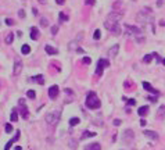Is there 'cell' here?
<instances>
[{
  "instance_id": "cell-1",
  "label": "cell",
  "mask_w": 165,
  "mask_h": 150,
  "mask_svg": "<svg viewBox=\"0 0 165 150\" xmlns=\"http://www.w3.org/2000/svg\"><path fill=\"white\" fill-rule=\"evenodd\" d=\"M100 106H101V103L98 100L97 94H96L94 92H89L88 96H86V107L90 108V110H96V108H98Z\"/></svg>"
},
{
  "instance_id": "cell-2",
  "label": "cell",
  "mask_w": 165,
  "mask_h": 150,
  "mask_svg": "<svg viewBox=\"0 0 165 150\" xmlns=\"http://www.w3.org/2000/svg\"><path fill=\"white\" fill-rule=\"evenodd\" d=\"M46 122L51 126H56L57 122L60 121V111H53V113H49L46 114Z\"/></svg>"
},
{
  "instance_id": "cell-3",
  "label": "cell",
  "mask_w": 165,
  "mask_h": 150,
  "mask_svg": "<svg viewBox=\"0 0 165 150\" xmlns=\"http://www.w3.org/2000/svg\"><path fill=\"white\" fill-rule=\"evenodd\" d=\"M125 32H126V35H135L136 38L141 36V29L133 27V25H125Z\"/></svg>"
},
{
  "instance_id": "cell-4",
  "label": "cell",
  "mask_w": 165,
  "mask_h": 150,
  "mask_svg": "<svg viewBox=\"0 0 165 150\" xmlns=\"http://www.w3.org/2000/svg\"><path fill=\"white\" fill-rule=\"evenodd\" d=\"M108 65H110L108 60L100 59V60H98V63H97V68H96V74H97V75H101V74H103V70H104V68H107Z\"/></svg>"
},
{
  "instance_id": "cell-5",
  "label": "cell",
  "mask_w": 165,
  "mask_h": 150,
  "mask_svg": "<svg viewBox=\"0 0 165 150\" xmlns=\"http://www.w3.org/2000/svg\"><path fill=\"white\" fill-rule=\"evenodd\" d=\"M58 92H60V89H58V86H57V85L50 86L49 88V97L50 99H56L57 96H58Z\"/></svg>"
},
{
  "instance_id": "cell-6",
  "label": "cell",
  "mask_w": 165,
  "mask_h": 150,
  "mask_svg": "<svg viewBox=\"0 0 165 150\" xmlns=\"http://www.w3.org/2000/svg\"><path fill=\"white\" fill-rule=\"evenodd\" d=\"M133 138H135V133H133V131H132V129H126V131L123 132V140H125L126 143L132 142V140H133Z\"/></svg>"
},
{
  "instance_id": "cell-7",
  "label": "cell",
  "mask_w": 165,
  "mask_h": 150,
  "mask_svg": "<svg viewBox=\"0 0 165 150\" xmlns=\"http://www.w3.org/2000/svg\"><path fill=\"white\" fill-rule=\"evenodd\" d=\"M20 107H21V115H22V118L26 120V118H28V108L25 107V100H24V99H20Z\"/></svg>"
},
{
  "instance_id": "cell-8",
  "label": "cell",
  "mask_w": 165,
  "mask_h": 150,
  "mask_svg": "<svg viewBox=\"0 0 165 150\" xmlns=\"http://www.w3.org/2000/svg\"><path fill=\"white\" fill-rule=\"evenodd\" d=\"M123 14H121V13H117V11H113V13H110V15L107 17V20H111V21L114 22H118L122 18Z\"/></svg>"
},
{
  "instance_id": "cell-9",
  "label": "cell",
  "mask_w": 165,
  "mask_h": 150,
  "mask_svg": "<svg viewBox=\"0 0 165 150\" xmlns=\"http://www.w3.org/2000/svg\"><path fill=\"white\" fill-rule=\"evenodd\" d=\"M21 71H22V61L20 59H17L14 63V75H20Z\"/></svg>"
},
{
  "instance_id": "cell-10",
  "label": "cell",
  "mask_w": 165,
  "mask_h": 150,
  "mask_svg": "<svg viewBox=\"0 0 165 150\" xmlns=\"http://www.w3.org/2000/svg\"><path fill=\"white\" fill-rule=\"evenodd\" d=\"M113 8H114V11L121 13V14H123V11H125V7H123L122 1H115V3L113 4Z\"/></svg>"
},
{
  "instance_id": "cell-11",
  "label": "cell",
  "mask_w": 165,
  "mask_h": 150,
  "mask_svg": "<svg viewBox=\"0 0 165 150\" xmlns=\"http://www.w3.org/2000/svg\"><path fill=\"white\" fill-rule=\"evenodd\" d=\"M144 136H147L148 139H153V140H157L158 139V133L154 132V131H144Z\"/></svg>"
},
{
  "instance_id": "cell-12",
  "label": "cell",
  "mask_w": 165,
  "mask_h": 150,
  "mask_svg": "<svg viewBox=\"0 0 165 150\" xmlns=\"http://www.w3.org/2000/svg\"><path fill=\"white\" fill-rule=\"evenodd\" d=\"M143 88L146 89V90H148L150 93H154L155 96H157V94H160V92H158V90H155V89H154L153 86H151V85L148 84V82H143Z\"/></svg>"
},
{
  "instance_id": "cell-13",
  "label": "cell",
  "mask_w": 165,
  "mask_h": 150,
  "mask_svg": "<svg viewBox=\"0 0 165 150\" xmlns=\"http://www.w3.org/2000/svg\"><path fill=\"white\" fill-rule=\"evenodd\" d=\"M18 139H20V131H17V135H15V136H14V138H13L11 140H8V142L6 143V146H4V150H10L11 145H13V143H14L15 140H18Z\"/></svg>"
},
{
  "instance_id": "cell-14",
  "label": "cell",
  "mask_w": 165,
  "mask_h": 150,
  "mask_svg": "<svg viewBox=\"0 0 165 150\" xmlns=\"http://www.w3.org/2000/svg\"><path fill=\"white\" fill-rule=\"evenodd\" d=\"M118 52H119V45H114L113 47L108 50V56L110 57H115L117 54H118Z\"/></svg>"
},
{
  "instance_id": "cell-15",
  "label": "cell",
  "mask_w": 165,
  "mask_h": 150,
  "mask_svg": "<svg viewBox=\"0 0 165 150\" xmlns=\"http://www.w3.org/2000/svg\"><path fill=\"white\" fill-rule=\"evenodd\" d=\"M39 38V31L36 27H32L31 28V39L32 40H36V39Z\"/></svg>"
},
{
  "instance_id": "cell-16",
  "label": "cell",
  "mask_w": 165,
  "mask_h": 150,
  "mask_svg": "<svg viewBox=\"0 0 165 150\" xmlns=\"http://www.w3.org/2000/svg\"><path fill=\"white\" fill-rule=\"evenodd\" d=\"M45 50L47 54H57V53H58V50H57L56 47H53V46H50V45H46Z\"/></svg>"
},
{
  "instance_id": "cell-17",
  "label": "cell",
  "mask_w": 165,
  "mask_h": 150,
  "mask_svg": "<svg viewBox=\"0 0 165 150\" xmlns=\"http://www.w3.org/2000/svg\"><path fill=\"white\" fill-rule=\"evenodd\" d=\"M85 150H101V146H100V143H92L85 147Z\"/></svg>"
},
{
  "instance_id": "cell-18",
  "label": "cell",
  "mask_w": 165,
  "mask_h": 150,
  "mask_svg": "<svg viewBox=\"0 0 165 150\" xmlns=\"http://www.w3.org/2000/svg\"><path fill=\"white\" fill-rule=\"evenodd\" d=\"M148 113V107L147 106H143V107H139V110H137V114L140 115V117H144V115Z\"/></svg>"
},
{
  "instance_id": "cell-19",
  "label": "cell",
  "mask_w": 165,
  "mask_h": 150,
  "mask_svg": "<svg viewBox=\"0 0 165 150\" xmlns=\"http://www.w3.org/2000/svg\"><path fill=\"white\" fill-rule=\"evenodd\" d=\"M92 136H96L94 132H90V131H85L82 133V139H86V138H92Z\"/></svg>"
},
{
  "instance_id": "cell-20",
  "label": "cell",
  "mask_w": 165,
  "mask_h": 150,
  "mask_svg": "<svg viewBox=\"0 0 165 150\" xmlns=\"http://www.w3.org/2000/svg\"><path fill=\"white\" fill-rule=\"evenodd\" d=\"M10 120H11L13 122H15V121L18 120V111L15 110V108L13 110V113H11V115H10Z\"/></svg>"
},
{
  "instance_id": "cell-21",
  "label": "cell",
  "mask_w": 165,
  "mask_h": 150,
  "mask_svg": "<svg viewBox=\"0 0 165 150\" xmlns=\"http://www.w3.org/2000/svg\"><path fill=\"white\" fill-rule=\"evenodd\" d=\"M158 117L160 118H165V106H161L158 108Z\"/></svg>"
},
{
  "instance_id": "cell-22",
  "label": "cell",
  "mask_w": 165,
  "mask_h": 150,
  "mask_svg": "<svg viewBox=\"0 0 165 150\" xmlns=\"http://www.w3.org/2000/svg\"><path fill=\"white\" fill-rule=\"evenodd\" d=\"M33 81H35V82H38V84H40V85L45 84V78H43V75H38V77H33Z\"/></svg>"
},
{
  "instance_id": "cell-23",
  "label": "cell",
  "mask_w": 165,
  "mask_h": 150,
  "mask_svg": "<svg viewBox=\"0 0 165 150\" xmlns=\"http://www.w3.org/2000/svg\"><path fill=\"white\" fill-rule=\"evenodd\" d=\"M13 40H14V33H8L7 38H6V43H7V45H11Z\"/></svg>"
},
{
  "instance_id": "cell-24",
  "label": "cell",
  "mask_w": 165,
  "mask_h": 150,
  "mask_svg": "<svg viewBox=\"0 0 165 150\" xmlns=\"http://www.w3.org/2000/svg\"><path fill=\"white\" fill-rule=\"evenodd\" d=\"M22 54H28V53H31V47H29L28 45H24L22 46V49H21Z\"/></svg>"
},
{
  "instance_id": "cell-25",
  "label": "cell",
  "mask_w": 165,
  "mask_h": 150,
  "mask_svg": "<svg viewBox=\"0 0 165 150\" xmlns=\"http://www.w3.org/2000/svg\"><path fill=\"white\" fill-rule=\"evenodd\" d=\"M78 124H79V118H76V117H74V118L70 120V125L71 126H75V125H78Z\"/></svg>"
},
{
  "instance_id": "cell-26",
  "label": "cell",
  "mask_w": 165,
  "mask_h": 150,
  "mask_svg": "<svg viewBox=\"0 0 165 150\" xmlns=\"http://www.w3.org/2000/svg\"><path fill=\"white\" fill-rule=\"evenodd\" d=\"M111 32H113L114 35H119V33H121V29H119V25L117 24V25H115V27H114V28H113V29H111Z\"/></svg>"
},
{
  "instance_id": "cell-27",
  "label": "cell",
  "mask_w": 165,
  "mask_h": 150,
  "mask_svg": "<svg viewBox=\"0 0 165 150\" xmlns=\"http://www.w3.org/2000/svg\"><path fill=\"white\" fill-rule=\"evenodd\" d=\"M58 21H68V17L65 14H64V13H60V15H58Z\"/></svg>"
},
{
  "instance_id": "cell-28",
  "label": "cell",
  "mask_w": 165,
  "mask_h": 150,
  "mask_svg": "<svg viewBox=\"0 0 165 150\" xmlns=\"http://www.w3.org/2000/svg\"><path fill=\"white\" fill-rule=\"evenodd\" d=\"M26 96H28L29 99H35L36 97V93H35V90H28V92H26Z\"/></svg>"
},
{
  "instance_id": "cell-29",
  "label": "cell",
  "mask_w": 165,
  "mask_h": 150,
  "mask_svg": "<svg viewBox=\"0 0 165 150\" xmlns=\"http://www.w3.org/2000/svg\"><path fill=\"white\" fill-rule=\"evenodd\" d=\"M100 36H101V32H100V29H96V31H94V35H93V38H94L96 40H98V39H100Z\"/></svg>"
},
{
  "instance_id": "cell-30",
  "label": "cell",
  "mask_w": 165,
  "mask_h": 150,
  "mask_svg": "<svg viewBox=\"0 0 165 150\" xmlns=\"http://www.w3.org/2000/svg\"><path fill=\"white\" fill-rule=\"evenodd\" d=\"M151 59H153V54H146L144 59H143V61H144V63H150Z\"/></svg>"
},
{
  "instance_id": "cell-31",
  "label": "cell",
  "mask_w": 165,
  "mask_h": 150,
  "mask_svg": "<svg viewBox=\"0 0 165 150\" xmlns=\"http://www.w3.org/2000/svg\"><path fill=\"white\" fill-rule=\"evenodd\" d=\"M47 24H49V22H47V18L43 17L42 20H40V25H42V27H47Z\"/></svg>"
},
{
  "instance_id": "cell-32",
  "label": "cell",
  "mask_w": 165,
  "mask_h": 150,
  "mask_svg": "<svg viewBox=\"0 0 165 150\" xmlns=\"http://www.w3.org/2000/svg\"><path fill=\"white\" fill-rule=\"evenodd\" d=\"M70 146L72 147V149H76V140L71 139V140H70Z\"/></svg>"
},
{
  "instance_id": "cell-33",
  "label": "cell",
  "mask_w": 165,
  "mask_h": 150,
  "mask_svg": "<svg viewBox=\"0 0 165 150\" xmlns=\"http://www.w3.org/2000/svg\"><path fill=\"white\" fill-rule=\"evenodd\" d=\"M11 131H13V126H11L10 124H6V132H7V133H11Z\"/></svg>"
},
{
  "instance_id": "cell-34",
  "label": "cell",
  "mask_w": 165,
  "mask_h": 150,
  "mask_svg": "<svg viewBox=\"0 0 165 150\" xmlns=\"http://www.w3.org/2000/svg\"><path fill=\"white\" fill-rule=\"evenodd\" d=\"M57 31H58V27H57V25L51 27V33H53V35H56V33H57Z\"/></svg>"
},
{
  "instance_id": "cell-35",
  "label": "cell",
  "mask_w": 165,
  "mask_h": 150,
  "mask_svg": "<svg viewBox=\"0 0 165 150\" xmlns=\"http://www.w3.org/2000/svg\"><path fill=\"white\" fill-rule=\"evenodd\" d=\"M6 24H7V25H10V27H11V25H14V21H13L11 18H6Z\"/></svg>"
},
{
  "instance_id": "cell-36",
  "label": "cell",
  "mask_w": 165,
  "mask_h": 150,
  "mask_svg": "<svg viewBox=\"0 0 165 150\" xmlns=\"http://www.w3.org/2000/svg\"><path fill=\"white\" fill-rule=\"evenodd\" d=\"M90 61H92L90 57H83V63L85 64H90Z\"/></svg>"
},
{
  "instance_id": "cell-37",
  "label": "cell",
  "mask_w": 165,
  "mask_h": 150,
  "mask_svg": "<svg viewBox=\"0 0 165 150\" xmlns=\"http://www.w3.org/2000/svg\"><path fill=\"white\" fill-rule=\"evenodd\" d=\"M128 104H129V106H135V104H136V101H135L133 99H129V100H128Z\"/></svg>"
},
{
  "instance_id": "cell-38",
  "label": "cell",
  "mask_w": 165,
  "mask_h": 150,
  "mask_svg": "<svg viewBox=\"0 0 165 150\" xmlns=\"http://www.w3.org/2000/svg\"><path fill=\"white\" fill-rule=\"evenodd\" d=\"M18 15H20L21 18H24V17H25V13H24V10H20V11H18Z\"/></svg>"
},
{
  "instance_id": "cell-39",
  "label": "cell",
  "mask_w": 165,
  "mask_h": 150,
  "mask_svg": "<svg viewBox=\"0 0 165 150\" xmlns=\"http://www.w3.org/2000/svg\"><path fill=\"white\" fill-rule=\"evenodd\" d=\"M114 125H115V126L121 125V120H114Z\"/></svg>"
},
{
  "instance_id": "cell-40",
  "label": "cell",
  "mask_w": 165,
  "mask_h": 150,
  "mask_svg": "<svg viewBox=\"0 0 165 150\" xmlns=\"http://www.w3.org/2000/svg\"><path fill=\"white\" fill-rule=\"evenodd\" d=\"M148 100H151V101H157V97H155V96H148Z\"/></svg>"
},
{
  "instance_id": "cell-41",
  "label": "cell",
  "mask_w": 165,
  "mask_h": 150,
  "mask_svg": "<svg viewBox=\"0 0 165 150\" xmlns=\"http://www.w3.org/2000/svg\"><path fill=\"white\" fill-rule=\"evenodd\" d=\"M86 4L92 6V4H94V0H86Z\"/></svg>"
},
{
  "instance_id": "cell-42",
  "label": "cell",
  "mask_w": 165,
  "mask_h": 150,
  "mask_svg": "<svg viewBox=\"0 0 165 150\" xmlns=\"http://www.w3.org/2000/svg\"><path fill=\"white\" fill-rule=\"evenodd\" d=\"M157 6H158V7H161V6H162V0H158V1H157Z\"/></svg>"
},
{
  "instance_id": "cell-43",
  "label": "cell",
  "mask_w": 165,
  "mask_h": 150,
  "mask_svg": "<svg viewBox=\"0 0 165 150\" xmlns=\"http://www.w3.org/2000/svg\"><path fill=\"white\" fill-rule=\"evenodd\" d=\"M56 1H57L58 4H64V1H65V0H56Z\"/></svg>"
},
{
  "instance_id": "cell-44",
  "label": "cell",
  "mask_w": 165,
  "mask_h": 150,
  "mask_svg": "<svg viewBox=\"0 0 165 150\" xmlns=\"http://www.w3.org/2000/svg\"><path fill=\"white\" fill-rule=\"evenodd\" d=\"M140 125H141V126L146 125V121H144V120H141V121H140Z\"/></svg>"
},
{
  "instance_id": "cell-45",
  "label": "cell",
  "mask_w": 165,
  "mask_h": 150,
  "mask_svg": "<svg viewBox=\"0 0 165 150\" xmlns=\"http://www.w3.org/2000/svg\"><path fill=\"white\" fill-rule=\"evenodd\" d=\"M15 150H22V149H21V146H17V147H15Z\"/></svg>"
},
{
  "instance_id": "cell-46",
  "label": "cell",
  "mask_w": 165,
  "mask_h": 150,
  "mask_svg": "<svg viewBox=\"0 0 165 150\" xmlns=\"http://www.w3.org/2000/svg\"><path fill=\"white\" fill-rule=\"evenodd\" d=\"M39 1H40L42 4H45V3H46V0H39Z\"/></svg>"
},
{
  "instance_id": "cell-47",
  "label": "cell",
  "mask_w": 165,
  "mask_h": 150,
  "mask_svg": "<svg viewBox=\"0 0 165 150\" xmlns=\"http://www.w3.org/2000/svg\"><path fill=\"white\" fill-rule=\"evenodd\" d=\"M162 64H164V65H165V59H164V60H162Z\"/></svg>"
}]
</instances>
